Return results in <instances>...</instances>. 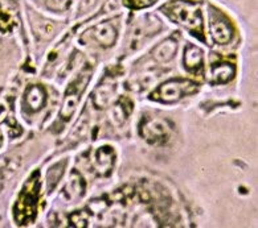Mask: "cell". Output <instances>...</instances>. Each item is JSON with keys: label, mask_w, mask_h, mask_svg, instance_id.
Wrapping results in <instances>:
<instances>
[{"label": "cell", "mask_w": 258, "mask_h": 228, "mask_svg": "<svg viewBox=\"0 0 258 228\" xmlns=\"http://www.w3.org/2000/svg\"><path fill=\"white\" fill-rule=\"evenodd\" d=\"M160 12L166 15L172 23L188 29L192 35L203 37V12L202 7L198 2L194 0H171L168 3L163 4Z\"/></svg>", "instance_id": "1"}, {"label": "cell", "mask_w": 258, "mask_h": 228, "mask_svg": "<svg viewBox=\"0 0 258 228\" xmlns=\"http://www.w3.org/2000/svg\"><path fill=\"white\" fill-rule=\"evenodd\" d=\"M199 90V84L189 79H183V78H173L170 81L162 83L155 91L150 94V99L155 102L166 103L171 104L187 95L195 94Z\"/></svg>", "instance_id": "2"}, {"label": "cell", "mask_w": 258, "mask_h": 228, "mask_svg": "<svg viewBox=\"0 0 258 228\" xmlns=\"http://www.w3.org/2000/svg\"><path fill=\"white\" fill-rule=\"evenodd\" d=\"M90 77H92L90 71H85V73L80 74L75 81L69 84V87H68L67 92H65L64 103H62V107H61L60 111L61 118L64 120H69L73 116L76 108L78 107L80 96H81L85 87L88 86Z\"/></svg>", "instance_id": "3"}, {"label": "cell", "mask_w": 258, "mask_h": 228, "mask_svg": "<svg viewBox=\"0 0 258 228\" xmlns=\"http://www.w3.org/2000/svg\"><path fill=\"white\" fill-rule=\"evenodd\" d=\"M37 198H39L37 179H31L20 194V198H19L16 208H15L16 220H19L20 223H25L27 220L29 221V219L33 218L36 207H37Z\"/></svg>", "instance_id": "4"}, {"label": "cell", "mask_w": 258, "mask_h": 228, "mask_svg": "<svg viewBox=\"0 0 258 228\" xmlns=\"http://www.w3.org/2000/svg\"><path fill=\"white\" fill-rule=\"evenodd\" d=\"M160 28H162L160 21L156 18H152V16H146V18H141L139 20H137V23L133 25L130 31L128 45H130L131 49H139L143 45V42L149 37H151L152 35H156V32Z\"/></svg>", "instance_id": "5"}, {"label": "cell", "mask_w": 258, "mask_h": 228, "mask_svg": "<svg viewBox=\"0 0 258 228\" xmlns=\"http://www.w3.org/2000/svg\"><path fill=\"white\" fill-rule=\"evenodd\" d=\"M141 136L150 144H162L168 140L171 135V127L167 122L154 118H147L139 127Z\"/></svg>", "instance_id": "6"}, {"label": "cell", "mask_w": 258, "mask_h": 228, "mask_svg": "<svg viewBox=\"0 0 258 228\" xmlns=\"http://www.w3.org/2000/svg\"><path fill=\"white\" fill-rule=\"evenodd\" d=\"M209 31L213 41L220 45H225L233 37V28L225 16L213 10L209 16Z\"/></svg>", "instance_id": "7"}, {"label": "cell", "mask_w": 258, "mask_h": 228, "mask_svg": "<svg viewBox=\"0 0 258 228\" xmlns=\"http://www.w3.org/2000/svg\"><path fill=\"white\" fill-rule=\"evenodd\" d=\"M86 35L90 36L94 41L98 42L99 45L103 46V48H110L117 41L118 32L115 25L109 23V21H105V23H99V24L94 25L90 31H88Z\"/></svg>", "instance_id": "8"}, {"label": "cell", "mask_w": 258, "mask_h": 228, "mask_svg": "<svg viewBox=\"0 0 258 228\" xmlns=\"http://www.w3.org/2000/svg\"><path fill=\"white\" fill-rule=\"evenodd\" d=\"M114 149L111 147H101L93 153V168L99 176H109L114 166Z\"/></svg>", "instance_id": "9"}, {"label": "cell", "mask_w": 258, "mask_h": 228, "mask_svg": "<svg viewBox=\"0 0 258 228\" xmlns=\"http://www.w3.org/2000/svg\"><path fill=\"white\" fill-rule=\"evenodd\" d=\"M204 53L196 45H189L184 50V67L191 73H198L203 69Z\"/></svg>", "instance_id": "10"}, {"label": "cell", "mask_w": 258, "mask_h": 228, "mask_svg": "<svg viewBox=\"0 0 258 228\" xmlns=\"http://www.w3.org/2000/svg\"><path fill=\"white\" fill-rule=\"evenodd\" d=\"M234 74H236V67L233 63L217 62L213 63L211 67V78H212L213 83H228L233 79Z\"/></svg>", "instance_id": "11"}, {"label": "cell", "mask_w": 258, "mask_h": 228, "mask_svg": "<svg viewBox=\"0 0 258 228\" xmlns=\"http://www.w3.org/2000/svg\"><path fill=\"white\" fill-rule=\"evenodd\" d=\"M177 52V41L172 37L164 40L163 42H160L159 45L156 46L154 52H152V56L155 58L156 62L159 63H167L170 62L171 60H173V57Z\"/></svg>", "instance_id": "12"}, {"label": "cell", "mask_w": 258, "mask_h": 228, "mask_svg": "<svg viewBox=\"0 0 258 228\" xmlns=\"http://www.w3.org/2000/svg\"><path fill=\"white\" fill-rule=\"evenodd\" d=\"M25 100H27V104L29 105V108L32 111H39L45 105L46 102V92L41 86L39 84H35V86H31V87L27 90V94H25Z\"/></svg>", "instance_id": "13"}, {"label": "cell", "mask_w": 258, "mask_h": 228, "mask_svg": "<svg viewBox=\"0 0 258 228\" xmlns=\"http://www.w3.org/2000/svg\"><path fill=\"white\" fill-rule=\"evenodd\" d=\"M114 95V87L111 84H101L93 95V102L98 108H102L111 102Z\"/></svg>", "instance_id": "14"}, {"label": "cell", "mask_w": 258, "mask_h": 228, "mask_svg": "<svg viewBox=\"0 0 258 228\" xmlns=\"http://www.w3.org/2000/svg\"><path fill=\"white\" fill-rule=\"evenodd\" d=\"M133 111V103L128 99H120L119 102L115 104L113 109V119L115 124H122L126 122L127 116Z\"/></svg>", "instance_id": "15"}, {"label": "cell", "mask_w": 258, "mask_h": 228, "mask_svg": "<svg viewBox=\"0 0 258 228\" xmlns=\"http://www.w3.org/2000/svg\"><path fill=\"white\" fill-rule=\"evenodd\" d=\"M122 3H123L124 7L130 8V10L139 11L155 6L158 0H122Z\"/></svg>", "instance_id": "16"}, {"label": "cell", "mask_w": 258, "mask_h": 228, "mask_svg": "<svg viewBox=\"0 0 258 228\" xmlns=\"http://www.w3.org/2000/svg\"><path fill=\"white\" fill-rule=\"evenodd\" d=\"M155 82V78L152 77V75H150V74H146V75H142L139 79H137L135 81V83L138 84L139 87L137 88V90H142V88H147L149 86H151L152 83Z\"/></svg>", "instance_id": "17"}, {"label": "cell", "mask_w": 258, "mask_h": 228, "mask_svg": "<svg viewBox=\"0 0 258 228\" xmlns=\"http://www.w3.org/2000/svg\"><path fill=\"white\" fill-rule=\"evenodd\" d=\"M10 16L7 14H2L0 15V31H7L8 27H10Z\"/></svg>", "instance_id": "18"}, {"label": "cell", "mask_w": 258, "mask_h": 228, "mask_svg": "<svg viewBox=\"0 0 258 228\" xmlns=\"http://www.w3.org/2000/svg\"><path fill=\"white\" fill-rule=\"evenodd\" d=\"M2 143H3V140H2V136H0V147H2Z\"/></svg>", "instance_id": "19"}, {"label": "cell", "mask_w": 258, "mask_h": 228, "mask_svg": "<svg viewBox=\"0 0 258 228\" xmlns=\"http://www.w3.org/2000/svg\"><path fill=\"white\" fill-rule=\"evenodd\" d=\"M0 186H2V181H0Z\"/></svg>", "instance_id": "20"}]
</instances>
